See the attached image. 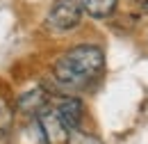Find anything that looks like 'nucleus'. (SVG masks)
I'll return each instance as SVG.
<instances>
[{
    "label": "nucleus",
    "instance_id": "f257e3e1",
    "mask_svg": "<svg viewBox=\"0 0 148 144\" xmlns=\"http://www.w3.org/2000/svg\"><path fill=\"white\" fill-rule=\"evenodd\" d=\"M105 55L98 46H75L55 62V78L64 87H82L103 71Z\"/></svg>",
    "mask_w": 148,
    "mask_h": 144
},
{
    "label": "nucleus",
    "instance_id": "f03ea898",
    "mask_svg": "<svg viewBox=\"0 0 148 144\" xmlns=\"http://www.w3.org/2000/svg\"><path fill=\"white\" fill-rule=\"evenodd\" d=\"M82 21V7L77 0H55L48 12V25L55 30H73Z\"/></svg>",
    "mask_w": 148,
    "mask_h": 144
},
{
    "label": "nucleus",
    "instance_id": "7ed1b4c3",
    "mask_svg": "<svg viewBox=\"0 0 148 144\" xmlns=\"http://www.w3.org/2000/svg\"><path fill=\"white\" fill-rule=\"evenodd\" d=\"M39 128L46 144H66L69 142V128L64 126V121L59 119V114L55 112V108H46L37 112Z\"/></svg>",
    "mask_w": 148,
    "mask_h": 144
},
{
    "label": "nucleus",
    "instance_id": "20e7f679",
    "mask_svg": "<svg viewBox=\"0 0 148 144\" xmlns=\"http://www.w3.org/2000/svg\"><path fill=\"white\" fill-rule=\"evenodd\" d=\"M82 101H77L73 96H69V98H62L59 103H57L55 112L59 114V119L64 121V126L69 128V130H73V128L80 126V121H82Z\"/></svg>",
    "mask_w": 148,
    "mask_h": 144
},
{
    "label": "nucleus",
    "instance_id": "39448f33",
    "mask_svg": "<svg viewBox=\"0 0 148 144\" xmlns=\"http://www.w3.org/2000/svg\"><path fill=\"white\" fill-rule=\"evenodd\" d=\"M46 108V91L43 89H32L21 94L18 98V110L25 114H37L39 110Z\"/></svg>",
    "mask_w": 148,
    "mask_h": 144
},
{
    "label": "nucleus",
    "instance_id": "423d86ee",
    "mask_svg": "<svg viewBox=\"0 0 148 144\" xmlns=\"http://www.w3.org/2000/svg\"><path fill=\"white\" fill-rule=\"evenodd\" d=\"M80 7L93 18H105L114 12L116 0H80Z\"/></svg>",
    "mask_w": 148,
    "mask_h": 144
},
{
    "label": "nucleus",
    "instance_id": "0eeeda50",
    "mask_svg": "<svg viewBox=\"0 0 148 144\" xmlns=\"http://www.w3.org/2000/svg\"><path fill=\"white\" fill-rule=\"evenodd\" d=\"M66 144H103V142L96 135H91V133H84V130L73 128V130H69V142Z\"/></svg>",
    "mask_w": 148,
    "mask_h": 144
},
{
    "label": "nucleus",
    "instance_id": "6e6552de",
    "mask_svg": "<svg viewBox=\"0 0 148 144\" xmlns=\"http://www.w3.org/2000/svg\"><path fill=\"white\" fill-rule=\"evenodd\" d=\"M12 121V108L5 103V98H0V128H7Z\"/></svg>",
    "mask_w": 148,
    "mask_h": 144
},
{
    "label": "nucleus",
    "instance_id": "1a4fd4ad",
    "mask_svg": "<svg viewBox=\"0 0 148 144\" xmlns=\"http://www.w3.org/2000/svg\"><path fill=\"white\" fill-rule=\"evenodd\" d=\"M141 12H146V14H148V0H144V2H141Z\"/></svg>",
    "mask_w": 148,
    "mask_h": 144
}]
</instances>
